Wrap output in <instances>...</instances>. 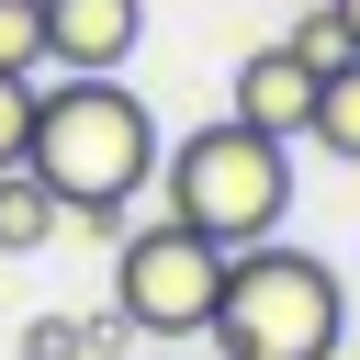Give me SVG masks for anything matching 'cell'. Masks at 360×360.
<instances>
[{
	"label": "cell",
	"mask_w": 360,
	"mask_h": 360,
	"mask_svg": "<svg viewBox=\"0 0 360 360\" xmlns=\"http://www.w3.org/2000/svg\"><path fill=\"white\" fill-rule=\"evenodd\" d=\"M315 90H326V79H315L292 45H259V56H236V124H259V135H281V146L315 124Z\"/></svg>",
	"instance_id": "obj_5"
},
{
	"label": "cell",
	"mask_w": 360,
	"mask_h": 360,
	"mask_svg": "<svg viewBox=\"0 0 360 360\" xmlns=\"http://www.w3.org/2000/svg\"><path fill=\"white\" fill-rule=\"evenodd\" d=\"M158 112L124 90V68H56V90H34V146L22 169L79 214V225H124V202L158 169Z\"/></svg>",
	"instance_id": "obj_1"
},
{
	"label": "cell",
	"mask_w": 360,
	"mask_h": 360,
	"mask_svg": "<svg viewBox=\"0 0 360 360\" xmlns=\"http://www.w3.org/2000/svg\"><path fill=\"white\" fill-rule=\"evenodd\" d=\"M281 45H292V56L315 68V79L360 56V34H349V11H338V0H292V34H281Z\"/></svg>",
	"instance_id": "obj_9"
},
{
	"label": "cell",
	"mask_w": 360,
	"mask_h": 360,
	"mask_svg": "<svg viewBox=\"0 0 360 360\" xmlns=\"http://www.w3.org/2000/svg\"><path fill=\"white\" fill-rule=\"evenodd\" d=\"M158 191H169V214H180L191 236H214V248L236 259V248L281 236V214H292V146L225 112V124H202V135H180V146L158 158Z\"/></svg>",
	"instance_id": "obj_3"
},
{
	"label": "cell",
	"mask_w": 360,
	"mask_h": 360,
	"mask_svg": "<svg viewBox=\"0 0 360 360\" xmlns=\"http://www.w3.org/2000/svg\"><path fill=\"white\" fill-rule=\"evenodd\" d=\"M202 338L225 360H326L349 338V281H338V259L259 236V248L225 259V292H214V326Z\"/></svg>",
	"instance_id": "obj_2"
},
{
	"label": "cell",
	"mask_w": 360,
	"mask_h": 360,
	"mask_svg": "<svg viewBox=\"0 0 360 360\" xmlns=\"http://www.w3.org/2000/svg\"><path fill=\"white\" fill-rule=\"evenodd\" d=\"M146 0H45V68H124Z\"/></svg>",
	"instance_id": "obj_6"
},
{
	"label": "cell",
	"mask_w": 360,
	"mask_h": 360,
	"mask_svg": "<svg viewBox=\"0 0 360 360\" xmlns=\"http://www.w3.org/2000/svg\"><path fill=\"white\" fill-rule=\"evenodd\" d=\"M56 214H68V202H56L34 169H0V259H34V248L56 236Z\"/></svg>",
	"instance_id": "obj_7"
},
{
	"label": "cell",
	"mask_w": 360,
	"mask_h": 360,
	"mask_svg": "<svg viewBox=\"0 0 360 360\" xmlns=\"http://www.w3.org/2000/svg\"><path fill=\"white\" fill-rule=\"evenodd\" d=\"M338 11H349V34H360V0H338Z\"/></svg>",
	"instance_id": "obj_13"
},
{
	"label": "cell",
	"mask_w": 360,
	"mask_h": 360,
	"mask_svg": "<svg viewBox=\"0 0 360 360\" xmlns=\"http://www.w3.org/2000/svg\"><path fill=\"white\" fill-rule=\"evenodd\" d=\"M22 146H34V79L0 68V169H22Z\"/></svg>",
	"instance_id": "obj_12"
},
{
	"label": "cell",
	"mask_w": 360,
	"mask_h": 360,
	"mask_svg": "<svg viewBox=\"0 0 360 360\" xmlns=\"http://www.w3.org/2000/svg\"><path fill=\"white\" fill-rule=\"evenodd\" d=\"M22 360H90V315H34L22 326Z\"/></svg>",
	"instance_id": "obj_11"
},
{
	"label": "cell",
	"mask_w": 360,
	"mask_h": 360,
	"mask_svg": "<svg viewBox=\"0 0 360 360\" xmlns=\"http://www.w3.org/2000/svg\"><path fill=\"white\" fill-rule=\"evenodd\" d=\"M0 68H11V79L45 68V0H0Z\"/></svg>",
	"instance_id": "obj_10"
},
{
	"label": "cell",
	"mask_w": 360,
	"mask_h": 360,
	"mask_svg": "<svg viewBox=\"0 0 360 360\" xmlns=\"http://www.w3.org/2000/svg\"><path fill=\"white\" fill-rule=\"evenodd\" d=\"M214 292H225V248L214 236H191L180 214L124 225V248H112V315L135 338H202L214 326Z\"/></svg>",
	"instance_id": "obj_4"
},
{
	"label": "cell",
	"mask_w": 360,
	"mask_h": 360,
	"mask_svg": "<svg viewBox=\"0 0 360 360\" xmlns=\"http://www.w3.org/2000/svg\"><path fill=\"white\" fill-rule=\"evenodd\" d=\"M304 146H326V158H349V169H360V56H349V68H326V90H315V124H304Z\"/></svg>",
	"instance_id": "obj_8"
}]
</instances>
